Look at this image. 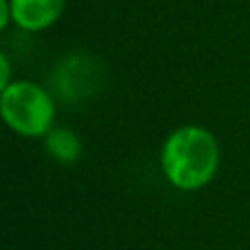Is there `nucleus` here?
Returning a JSON list of instances; mask_svg holds the SVG:
<instances>
[{
  "instance_id": "obj_1",
  "label": "nucleus",
  "mask_w": 250,
  "mask_h": 250,
  "mask_svg": "<svg viewBox=\"0 0 250 250\" xmlns=\"http://www.w3.org/2000/svg\"><path fill=\"white\" fill-rule=\"evenodd\" d=\"M160 169L169 185L180 191H198L220 169V145L211 129L182 125L173 129L160 149Z\"/></svg>"
},
{
  "instance_id": "obj_2",
  "label": "nucleus",
  "mask_w": 250,
  "mask_h": 250,
  "mask_svg": "<svg viewBox=\"0 0 250 250\" xmlns=\"http://www.w3.org/2000/svg\"><path fill=\"white\" fill-rule=\"evenodd\" d=\"M0 114L9 129L24 138L46 136L55 121L51 90L29 79H18L0 90Z\"/></svg>"
},
{
  "instance_id": "obj_3",
  "label": "nucleus",
  "mask_w": 250,
  "mask_h": 250,
  "mask_svg": "<svg viewBox=\"0 0 250 250\" xmlns=\"http://www.w3.org/2000/svg\"><path fill=\"white\" fill-rule=\"evenodd\" d=\"M51 82L62 99L82 101L101 88V66L90 55H68L57 64Z\"/></svg>"
},
{
  "instance_id": "obj_4",
  "label": "nucleus",
  "mask_w": 250,
  "mask_h": 250,
  "mask_svg": "<svg viewBox=\"0 0 250 250\" xmlns=\"http://www.w3.org/2000/svg\"><path fill=\"white\" fill-rule=\"evenodd\" d=\"M13 24L26 33L46 31L62 18L66 0H11Z\"/></svg>"
},
{
  "instance_id": "obj_5",
  "label": "nucleus",
  "mask_w": 250,
  "mask_h": 250,
  "mask_svg": "<svg viewBox=\"0 0 250 250\" xmlns=\"http://www.w3.org/2000/svg\"><path fill=\"white\" fill-rule=\"evenodd\" d=\"M44 147H46L48 156L60 163H77L82 156V141L79 136L68 127H53L51 132L44 136Z\"/></svg>"
},
{
  "instance_id": "obj_6",
  "label": "nucleus",
  "mask_w": 250,
  "mask_h": 250,
  "mask_svg": "<svg viewBox=\"0 0 250 250\" xmlns=\"http://www.w3.org/2000/svg\"><path fill=\"white\" fill-rule=\"evenodd\" d=\"M11 83V62H9L7 53H0V90H4Z\"/></svg>"
},
{
  "instance_id": "obj_7",
  "label": "nucleus",
  "mask_w": 250,
  "mask_h": 250,
  "mask_svg": "<svg viewBox=\"0 0 250 250\" xmlns=\"http://www.w3.org/2000/svg\"><path fill=\"white\" fill-rule=\"evenodd\" d=\"M13 24L11 0H0V29H9Z\"/></svg>"
}]
</instances>
